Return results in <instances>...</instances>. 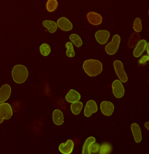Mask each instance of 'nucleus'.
<instances>
[{"label":"nucleus","instance_id":"nucleus-1","mask_svg":"<svg viewBox=\"0 0 149 154\" xmlns=\"http://www.w3.org/2000/svg\"><path fill=\"white\" fill-rule=\"evenodd\" d=\"M83 69L89 76H95L103 71V64L97 60H87L83 63Z\"/></svg>","mask_w":149,"mask_h":154},{"label":"nucleus","instance_id":"nucleus-2","mask_svg":"<svg viewBox=\"0 0 149 154\" xmlns=\"http://www.w3.org/2000/svg\"><path fill=\"white\" fill-rule=\"evenodd\" d=\"M29 75L26 67L22 65H17L13 67L12 76L14 81L17 84H22L27 80Z\"/></svg>","mask_w":149,"mask_h":154},{"label":"nucleus","instance_id":"nucleus-3","mask_svg":"<svg viewBox=\"0 0 149 154\" xmlns=\"http://www.w3.org/2000/svg\"><path fill=\"white\" fill-rule=\"evenodd\" d=\"M121 38L118 35H116L113 36L112 41L106 45L105 51L109 55H113L116 54L117 51L119 44H120Z\"/></svg>","mask_w":149,"mask_h":154},{"label":"nucleus","instance_id":"nucleus-4","mask_svg":"<svg viewBox=\"0 0 149 154\" xmlns=\"http://www.w3.org/2000/svg\"><path fill=\"white\" fill-rule=\"evenodd\" d=\"M113 67L116 74L122 82L125 83L128 80V76L124 69L123 63L119 60H116L113 63Z\"/></svg>","mask_w":149,"mask_h":154},{"label":"nucleus","instance_id":"nucleus-5","mask_svg":"<svg viewBox=\"0 0 149 154\" xmlns=\"http://www.w3.org/2000/svg\"><path fill=\"white\" fill-rule=\"evenodd\" d=\"M12 115V109L11 106L8 103H1L0 104V119L2 123L3 119L8 120L10 119Z\"/></svg>","mask_w":149,"mask_h":154},{"label":"nucleus","instance_id":"nucleus-6","mask_svg":"<svg viewBox=\"0 0 149 154\" xmlns=\"http://www.w3.org/2000/svg\"><path fill=\"white\" fill-rule=\"evenodd\" d=\"M112 91L114 96L117 98H122L125 94V89L121 81L116 80L112 84Z\"/></svg>","mask_w":149,"mask_h":154},{"label":"nucleus","instance_id":"nucleus-7","mask_svg":"<svg viewBox=\"0 0 149 154\" xmlns=\"http://www.w3.org/2000/svg\"><path fill=\"white\" fill-rule=\"evenodd\" d=\"M101 111L106 116L112 115L114 111V106L112 102L108 101H103L101 104Z\"/></svg>","mask_w":149,"mask_h":154},{"label":"nucleus","instance_id":"nucleus-8","mask_svg":"<svg viewBox=\"0 0 149 154\" xmlns=\"http://www.w3.org/2000/svg\"><path fill=\"white\" fill-rule=\"evenodd\" d=\"M110 36V34L109 31H106V30H100V31H98L95 33V35L98 43L102 45L105 44L108 42Z\"/></svg>","mask_w":149,"mask_h":154},{"label":"nucleus","instance_id":"nucleus-9","mask_svg":"<svg viewBox=\"0 0 149 154\" xmlns=\"http://www.w3.org/2000/svg\"><path fill=\"white\" fill-rule=\"evenodd\" d=\"M97 109L98 107L96 102L93 100H89L88 101L86 106H85L84 115L87 117H90L93 113H95L97 112Z\"/></svg>","mask_w":149,"mask_h":154},{"label":"nucleus","instance_id":"nucleus-10","mask_svg":"<svg viewBox=\"0 0 149 154\" xmlns=\"http://www.w3.org/2000/svg\"><path fill=\"white\" fill-rule=\"evenodd\" d=\"M58 27L64 31H70L73 29V25L71 21L65 17H62L57 21Z\"/></svg>","mask_w":149,"mask_h":154},{"label":"nucleus","instance_id":"nucleus-11","mask_svg":"<svg viewBox=\"0 0 149 154\" xmlns=\"http://www.w3.org/2000/svg\"><path fill=\"white\" fill-rule=\"evenodd\" d=\"M74 148L73 141L70 139H68L66 143H61L59 146V151L63 154H70Z\"/></svg>","mask_w":149,"mask_h":154},{"label":"nucleus","instance_id":"nucleus-12","mask_svg":"<svg viewBox=\"0 0 149 154\" xmlns=\"http://www.w3.org/2000/svg\"><path fill=\"white\" fill-rule=\"evenodd\" d=\"M87 18L89 23L93 25H99L102 23V16L95 12H89L87 14Z\"/></svg>","mask_w":149,"mask_h":154},{"label":"nucleus","instance_id":"nucleus-13","mask_svg":"<svg viewBox=\"0 0 149 154\" xmlns=\"http://www.w3.org/2000/svg\"><path fill=\"white\" fill-rule=\"evenodd\" d=\"M11 93V88L9 85L5 84L0 89V102L3 103L5 101L7 100L8 98L10 97Z\"/></svg>","mask_w":149,"mask_h":154},{"label":"nucleus","instance_id":"nucleus-14","mask_svg":"<svg viewBox=\"0 0 149 154\" xmlns=\"http://www.w3.org/2000/svg\"><path fill=\"white\" fill-rule=\"evenodd\" d=\"M147 43L146 40H140L138 42V45H136L134 51V52H133L134 56L135 58H138L141 56V55L143 53L144 50H145V49L147 48Z\"/></svg>","mask_w":149,"mask_h":154},{"label":"nucleus","instance_id":"nucleus-15","mask_svg":"<svg viewBox=\"0 0 149 154\" xmlns=\"http://www.w3.org/2000/svg\"><path fill=\"white\" fill-rule=\"evenodd\" d=\"M131 130L134 135V138L136 143H140L142 140V135L141 131L140 130V128L137 123H133L131 125Z\"/></svg>","mask_w":149,"mask_h":154},{"label":"nucleus","instance_id":"nucleus-16","mask_svg":"<svg viewBox=\"0 0 149 154\" xmlns=\"http://www.w3.org/2000/svg\"><path fill=\"white\" fill-rule=\"evenodd\" d=\"M80 99V95L74 89H71L66 96V100L70 103H74Z\"/></svg>","mask_w":149,"mask_h":154},{"label":"nucleus","instance_id":"nucleus-17","mask_svg":"<svg viewBox=\"0 0 149 154\" xmlns=\"http://www.w3.org/2000/svg\"><path fill=\"white\" fill-rule=\"evenodd\" d=\"M53 120L56 125L61 126L64 123V115L61 110L55 109L53 113Z\"/></svg>","mask_w":149,"mask_h":154},{"label":"nucleus","instance_id":"nucleus-18","mask_svg":"<svg viewBox=\"0 0 149 154\" xmlns=\"http://www.w3.org/2000/svg\"><path fill=\"white\" fill-rule=\"evenodd\" d=\"M44 27L48 29V31L51 33H54L57 29V23H56L53 21L45 20L43 21Z\"/></svg>","mask_w":149,"mask_h":154},{"label":"nucleus","instance_id":"nucleus-19","mask_svg":"<svg viewBox=\"0 0 149 154\" xmlns=\"http://www.w3.org/2000/svg\"><path fill=\"white\" fill-rule=\"evenodd\" d=\"M83 108V104L81 102H76L74 103H72L71 105V112L74 115H77L80 114V112L82 111V109Z\"/></svg>","mask_w":149,"mask_h":154},{"label":"nucleus","instance_id":"nucleus-20","mask_svg":"<svg viewBox=\"0 0 149 154\" xmlns=\"http://www.w3.org/2000/svg\"><path fill=\"white\" fill-rule=\"evenodd\" d=\"M95 142V138L93 137H88L84 144L83 148H82V153L83 154H89V148L90 145L93 143Z\"/></svg>","mask_w":149,"mask_h":154},{"label":"nucleus","instance_id":"nucleus-21","mask_svg":"<svg viewBox=\"0 0 149 154\" xmlns=\"http://www.w3.org/2000/svg\"><path fill=\"white\" fill-rule=\"evenodd\" d=\"M112 151V146L111 144H110L109 143L107 142H104L101 144L99 153L100 154H108L111 153Z\"/></svg>","mask_w":149,"mask_h":154},{"label":"nucleus","instance_id":"nucleus-22","mask_svg":"<svg viewBox=\"0 0 149 154\" xmlns=\"http://www.w3.org/2000/svg\"><path fill=\"white\" fill-rule=\"evenodd\" d=\"M58 5L57 0H48L46 4V8L48 12H51L57 9Z\"/></svg>","mask_w":149,"mask_h":154},{"label":"nucleus","instance_id":"nucleus-23","mask_svg":"<svg viewBox=\"0 0 149 154\" xmlns=\"http://www.w3.org/2000/svg\"><path fill=\"white\" fill-rule=\"evenodd\" d=\"M139 42V36L137 33H134L131 35L129 41V45L130 48H132L137 45L138 42Z\"/></svg>","mask_w":149,"mask_h":154},{"label":"nucleus","instance_id":"nucleus-24","mask_svg":"<svg viewBox=\"0 0 149 154\" xmlns=\"http://www.w3.org/2000/svg\"><path fill=\"white\" fill-rule=\"evenodd\" d=\"M70 39L73 43L75 46L77 47V48H80V47L82 45L81 38H80V37L79 35H76V34H73V35H70Z\"/></svg>","mask_w":149,"mask_h":154},{"label":"nucleus","instance_id":"nucleus-25","mask_svg":"<svg viewBox=\"0 0 149 154\" xmlns=\"http://www.w3.org/2000/svg\"><path fill=\"white\" fill-rule=\"evenodd\" d=\"M66 48L67 49L66 51V55L68 57H74L75 55V53L74 51V48L73 44H72L71 42H67L66 44Z\"/></svg>","mask_w":149,"mask_h":154},{"label":"nucleus","instance_id":"nucleus-26","mask_svg":"<svg viewBox=\"0 0 149 154\" xmlns=\"http://www.w3.org/2000/svg\"><path fill=\"white\" fill-rule=\"evenodd\" d=\"M40 53L44 57L48 56L51 53V48L50 46L47 44H42L40 47Z\"/></svg>","mask_w":149,"mask_h":154},{"label":"nucleus","instance_id":"nucleus-27","mask_svg":"<svg viewBox=\"0 0 149 154\" xmlns=\"http://www.w3.org/2000/svg\"><path fill=\"white\" fill-rule=\"evenodd\" d=\"M133 28L134 30L137 32H139L141 31L142 30V24H141V20L140 18H137L134 22V25H133Z\"/></svg>","mask_w":149,"mask_h":154},{"label":"nucleus","instance_id":"nucleus-28","mask_svg":"<svg viewBox=\"0 0 149 154\" xmlns=\"http://www.w3.org/2000/svg\"><path fill=\"white\" fill-rule=\"evenodd\" d=\"M100 144L97 143H93V144H92L89 146V154L92 153H97L98 152H99L100 150Z\"/></svg>","mask_w":149,"mask_h":154},{"label":"nucleus","instance_id":"nucleus-29","mask_svg":"<svg viewBox=\"0 0 149 154\" xmlns=\"http://www.w3.org/2000/svg\"><path fill=\"white\" fill-rule=\"evenodd\" d=\"M148 61H149V55H145V56H143L141 58L139 59V60L138 61L139 63L141 64V65H144Z\"/></svg>","mask_w":149,"mask_h":154},{"label":"nucleus","instance_id":"nucleus-30","mask_svg":"<svg viewBox=\"0 0 149 154\" xmlns=\"http://www.w3.org/2000/svg\"><path fill=\"white\" fill-rule=\"evenodd\" d=\"M144 126H145V128L149 131V122H147L144 124Z\"/></svg>","mask_w":149,"mask_h":154},{"label":"nucleus","instance_id":"nucleus-31","mask_svg":"<svg viewBox=\"0 0 149 154\" xmlns=\"http://www.w3.org/2000/svg\"><path fill=\"white\" fill-rule=\"evenodd\" d=\"M147 53H148V54L149 55V42L147 44Z\"/></svg>","mask_w":149,"mask_h":154},{"label":"nucleus","instance_id":"nucleus-32","mask_svg":"<svg viewBox=\"0 0 149 154\" xmlns=\"http://www.w3.org/2000/svg\"><path fill=\"white\" fill-rule=\"evenodd\" d=\"M148 14H149V11H148Z\"/></svg>","mask_w":149,"mask_h":154}]
</instances>
